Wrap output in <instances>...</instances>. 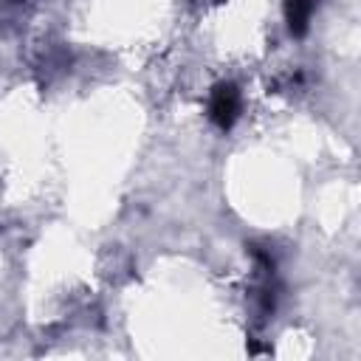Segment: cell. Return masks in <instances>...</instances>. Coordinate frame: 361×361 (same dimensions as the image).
Segmentation results:
<instances>
[{"label":"cell","mask_w":361,"mask_h":361,"mask_svg":"<svg viewBox=\"0 0 361 361\" xmlns=\"http://www.w3.org/2000/svg\"><path fill=\"white\" fill-rule=\"evenodd\" d=\"M237 116H240V90L231 82H220L209 99V118L220 130H228L237 121Z\"/></svg>","instance_id":"cell-1"},{"label":"cell","mask_w":361,"mask_h":361,"mask_svg":"<svg viewBox=\"0 0 361 361\" xmlns=\"http://www.w3.org/2000/svg\"><path fill=\"white\" fill-rule=\"evenodd\" d=\"M310 14H313V0H285V20L293 37H302L307 31Z\"/></svg>","instance_id":"cell-2"}]
</instances>
